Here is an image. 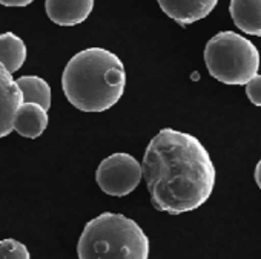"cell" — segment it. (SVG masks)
Masks as SVG:
<instances>
[{"instance_id": "14", "label": "cell", "mask_w": 261, "mask_h": 259, "mask_svg": "<svg viewBox=\"0 0 261 259\" xmlns=\"http://www.w3.org/2000/svg\"><path fill=\"white\" fill-rule=\"evenodd\" d=\"M246 94L253 106L261 107V75L256 74L246 83Z\"/></svg>"}, {"instance_id": "11", "label": "cell", "mask_w": 261, "mask_h": 259, "mask_svg": "<svg viewBox=\"0 0 261 259\" xmlns=\"http://www.w3.org/2000/svg\"><path fill=\"white\" fill-rule=\"evenodd\" d=\"M27 57V45L19 36L11 31L0 34V65L5 66L8 72H17L23 66Z\"/></svg>"}, {"instance_id": "15", "label": "cell", "mask_w": 261, "mask_h": 259, "mask_svg": "<svg viewBox=\"0 0 261 259\" xmlns=\"http://www.w3.org/2000/svg\"><path fill=\"white\" fill-rule=\"evenodd\" d=\"M34 2V0H0V5L8 8H23Z\"/></svg>"}, {"instance_id": "5", "label": "cell", "mask_w": 261, "mask_h": 259, "mask_svg": "<svg viewBox=\"0 0 261 259\" xmlns=\"http://www.w3.org/2000/svg\"><path fill=\"white\" fill-rule=\"evenodd\" d=\"M142 178V164L133 155L123 152L106 157L95 172L98 187L111 196H126L133 193L139 187Z\"/></svg>"}, {"instance_id": "1", "label": "cell", "mask_w": 261, "mask_h": 259, "mask_svg": "<svg viewBox=\"0 0 261 259\" xmlns=\"http://www.w3.org/2000/svg\"><path fill=\"white\" fill-rule=\"evenodd\" d=\"M143 178L152 206L169 215L201 207L215 186V167L206 148L188 132L165 127L148 145Z\"/></svg>"}, {"instance_id": "6", "label": "cell", "mask_w": 261, "mask_h": 259, "mask_svg": "<svg viewBox=\"0 0 261 259\" xmlns=\"http://www.w3.org/2000/svg\"><path fill=\"white\" fill-rule=\"evenodd\" d=\"M22 104L23 97L13 74L0 65V138L8 137L14 131L16 113Z\"/></svg>"}, {"instance_id": "7", "label": "cell", "mask_w": 261, "mask_h": 259, "mask_svg": "<svg viewBox=\"0 0 261 259\" xmlns=\"http://www.w3.org/2000/svg\"><path fill=\"white\" fill-rule=\"evenodd\" d=\"M162 11L180 26L192 25L207 17L218 0H157Z\"/></svg>"}, {"instance_id": "3", "label": "cell", "mask_w": 261, "mask_h": 259, "mask_svg": "<svg viewBox=\"0 0 261 259\" xmlns=\"http://www.w3.org/2000/svg\"><path fill=\"white\" fill-rule=\"evenodd\" d=\"M77 253L79 259H148L149 238L134 219L103 212L85 225Z\"/></svg>"}, {"instance_id": "13", "label": "cell", "mask_w": 261, "mask_h": 259, "mask_svg": "<svg viewBox=\"0 0 261 259\" xmlns=\"http://www.w3.org/2000/svg\"><path fill=\"white\" fill-rule=\"evenodd\" d=\"M0 259H31V254L25 244L7 238L0 241Z\"/></svg>"}, {"instance_id": "4", "label": "cell", "mask_w": 261, "mask_h": 259, "mask_svg": "<svg viewBox=\"0 0 261 259\" xmlns=\"http://www.w3.org/2000/svg\"><path fill=\"white\" fill-rule=\"evenodd\" d=\"M204 63L215 80L224 84H246L258 72L259 54L247 39L221 31L206 43Z\"/></svg>"}, {"instance_id": "9", "label": "cell", "mask_w": 261, "mask_h": 259, "mask_svg": "<svg viewBox=\"0 0 261 259\" xmlns=\"http://www.w3.org/2000/svg\"><path fill=\"white\" fill-rule=\"evenodd\" d=\"M48 110L34 103H23L14 120V131L30 140L39 138L48 126Z\"/></svg>"}, {"instance_id": "8", "label": "cell", "mask_w": 261, "mask_h": 259, "mask_svg": "<svg viewBox=\"0 0 261 259\" xmlns=\"http://www.w3.org/2000/svg\"><path fill=\"white\" fill-rule=\"evenodd\" d=\"M94 10V0H45V11L51 22L60 26L83 23Z\"/></svg>"}, {"instance_id": "2", "label": "cell", "mask_w": 261, "mask_h": 259, "mask_svg": "<svg viewBox=\"0 0 261 259\" xmlns=\"http://www.w3.org/2000/svg\"><path fill=\"white\" fill-rule=\"evenodd\" d=\"M68 101L82 112H105L115 106L126 88L123 62L103 48L77 52L62 74Z\"/></svg>"}, {"instance_id": "12", "label": "cell", "mask_w": 261, "mask_h": 259, "mask_svg": "<svg viewBox=\"0 0 261 259\" xmlns=\"http://www.w3.org/2000/svg\"><path fill=\"white\" fill-rule=\"evenodd\" d=\"M23 103H34L49 110L51 107V88L48 81L39 75H22L16 80Z\"/></svg>"}, {"instance_id": "10", "label": "cell", "mask_w": 261, "mask_h": 259, "mask_svg": "<svg viewBox=\"0 0 261 259\" xmlns=\"http://www.w3.org/2000/svg\"><path fill=\"white\" fill-rule=\"evenodd\" d=\"M229 13L240 31L261 37V0H230Z\"/></svg>"}, {"instance_id": "16", "label": "cell", "mask_w": 261, "mask_h": 259, "mask_svg": "<svg viewBox=\"0 0 261 259\" xmlns=\"http://www.w3.org/2000/svg\"><path fill=\"white\" fill-rule=\"evenodd\" d=\"M255 181H256L258 187L261 189V160L258 161V164L255 167Z\"/></svg>"}]
</instances>
